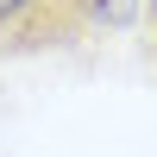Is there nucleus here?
Here are the masks:
<instances>
[{"label":"nucleus","mask_w":157,"mask_h":157,"mask_svg":"<svg viewBox=\"0 0 157 157\" xmlns=\"http://www.w3.org/2000/svg\"><path fill=\"white\" fill-rule=\"evenodd\" d=\"M94 32V0H0V63L69 50Z\"/></svg>","instance_id":"nucleus-1"},{"label":"nucleus","mask_w":157,"mask_h":157,"mask_svg":"<svg viewBox=\"0 0 157 157\" xmlns=\"http://www.w3.org/2000/svg\"><path fill=\"white\" fill-rule=\"evenodd\" d=\"M145 13V0H94V32L107 25V32H126V25Z\"/></svg>","instance_id":"nucleus-2"},{"label":"nucleus","mask_w":157,"mask_h":157,"mask_svg":"<svg viewBox=\"0 0 157 157\" xmlns=\"http://www.w3.org/2000/svg\"><path fill=\"white\" fill-rule=\"evenodd\" d=\"M145 38H151V57H157V0H145Z\"/></svg>","instance_id":"nucleus-3"}]
</instances>
